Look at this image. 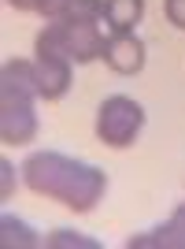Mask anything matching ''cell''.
Returning a JSON list of instances; mask_svg holds the SVG:
<instances>
[{
	"label": "cell",
	"instance_id": "cell-1",
	"mask_svg": "<svg viewBox=\"0 0 185 249\" xmlns=\"http://www.w3.org/2000/svg\"><path fill=\"white\" fill-rule=\"evenodd\" d=\"M22 175H26V186H30L33 194L60 201V205L74 208V212L96 208L100 197H104V190H108L104 167H92V164H85V160L52 153V149H41V153L26 156Z\"/></svg>",
	"mask_w": 185,
	"mask_h": 249
},
{
	"label": "cell",
	"instance_id": "cell-10",
	"mask_svg": "<svg viewBox=\"0 0 185 249\" xmlns=\"http://www.w3.org/2000/svg\"><path fill=\"white\" fill-rule=\"evenodd\" d=\"M8 4L19 8V11H41V15H48V19H56L67 0H8Z\"/></svg>",
	"mask_w": 185,
	"mask_h": 249
},
{
	"label": "cell",
	"instance_id": "cell-4",
	"mask_svg": "<svg viewBox=\"0 0 185 249\" xmlns=\"http://www.w3.org/2000/svg\"><path fill=\"white\" fill-rule=\"evenodd\" d=\"M141 126H144V108L134 97L115 93L96 108V138L111 149H130L141 134Z\"/></svg>",
	"mask_w": 185,
	"mask_h": 249
},
{
	"label": "cell",
	"instance_id": "cell-13",
	"mask_svg": "<svg viewBox=\"0 0 185 249\" xmlns=\"http://www.w3.org/2000/svg\"><path fill=\"white\" fill-rule=\"evenodd\" d=\"M0 171H4V190H0V197L8 201L11 190H15V167H11V160H0Z\"/></svg>",
	"mask_w": 185,
	"mask_h": 249
},
{
	"label": "cell",
	"instance_id": "cell-7",
	"mask_svg": "<svg viewBox=\"0 0 185 249\" xmlns=\"http://www.w3.org/2000/svg\"><path fill=\"white\" fill-rule=\"evenodd\" d=\"M104 63L115 74H137L144 67V45L134 34H111L104 41Z\"/></svg>",
	"mask_w": 185,
	"mask_h": 249
},
{
	"label": "cell",
	"instance_id": "cell-5",
	"mask_svg": "<svg viewBox=\"0 0 185 249\" xmlns=\"http://www.w3.org/2000/svg\"><path fill=\"white\" fill-rule=\"evenodd\" d=\"M33 74H37V97H41V101H60V97L71 89V60H67V56L37 52Z\"/></svg>",
	"mask_w": 185,
	"mask_h": 249
},
{
	"label": "cell",
	"instance_id": "cell-11",
	"mask_svg": "<svg viewBox=\"0 0 185 249\" xmlns=\"http://www.w3.org/2000/svg\"><path fill=\"white\" fill-rule=\"evenodd\" d=\"M45 246H48V249H63V246H89V249H92L96 242H92V238H82L78 231H52Z\"/></svg>",
	"mask_w": 185,
	"mask_h": 249
},
{
	"label": "cell",
	"instance_id": "cell-6",
	"mask_svg": "<svg viewBox=\"0 0 185 249\" xmlns=\"http://www.w3.org/2000/svg\"><path fill=\"white\" fill-rule=\"evenodd\" d=\"M126 249H185V205H178L167 223L144 231V234H130Z\"/></svg>",
	"mask_w": 185,
	"mask_h": 249
},
{
	"label": "cell",
	"instance_id": "cell-12",
	"mask_svg": "<svg viewBox=\"0 0 185 249\" xmlns=\"http://www.w3.org/2000/svg\"><path fill=\"white\" fill-rule=\"evenodd\" d=\"M163 11H167V19L174 22L178 30H185V0H167Z\"/></svg>",
	"mask_w": 185,
	"mask_h": 249
},
{
	"label": "cell",
	"instance_id": "cell-3",
	"mask_svg": "<svg viewBox=\"0 0 185 249\" xmlns=\"http://www.w3.org/2000/svg\"><path fill=\"white\" fill-rule=\"evenodd\" d=\"M100 19H48L41 34H37V52H56L74 63H89L104 56V37L96 30Z\"/></svg>",
	"mask_w": 185,
	"mask_h": 249
},
{
	"label": "cell",
	"instance_id": "cell-2",
	"mask_svg": "<svg viewBox=\"0 0 185 249\" xmlns=\"http://www.w3.org/2000/svg\"><path fill=\"white\" fill-rule=\"evenodd\" d=\"M37 74L33 63L8 60L0 71V142L4 145H26L37 134Z\"/></svg>",
	"mask_w": 185,
	"mask_h": 249
},
{
	"label": "cell",
	"instance_id": "cell-8",
	"mask_svg": "<svg viewBox=\"0 0 185 249\" xmlns=\"http://www.w3.org/2000/svg\"><path fill=\"white\" fill-rule=\"evenodd\" d=\"M144 15V0H104V22L111 34H134Z\"/></svg>",
	"mask_w": 185,
	"mask_h": 249
},
{
	"label": "cell",
	"instance_id": "cell-9",
	"mask_svg": "<svg viewBox=\"0 0 185 249\" xmlns=\"http://www.w3.org/2000/svg\"><path fill=\"white\" fill-rule=\"evenodd\" d=\"M0 246L4 249H22V246H41V238H37L19 216L4 212V216H0Z\"/></svg>",
	"mask_w": 185,
	"mask_h": 249
}]
</instances>
